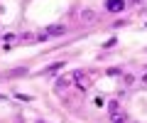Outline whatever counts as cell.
<instances>
[{
	"mask_svg": "<svg viewBox=\"0 0 147 123\" xmlns=\"http://www.w3.org/2000/svg\"><path fill=\"white\" fill-rule=\"evenodd\" d=\"M125 0H105V10L108 12H123Z\"/></svg>",
	"mask_w": 147,
	"mask_h": 123,
	"instance_id": "6da1fadb",
	"label": "cell"
},
{
	"mask_svg": "<svg viewBox=\"0 0 147 123\" xmlns=\"http://www.w3.org/2000/svg\"><path fill=\"white\" fill-rule=\"evenodd\" d=\"M118 111H120V101H118V99H113V101L108 103V113H110V118L118 116Z\"/></svg>",
	"mask_w": 147,
	"mask_h": 123,
	"instance_id": "7a4b0ae2",
	"label": "cell"
},
{
	"mask_svg": "<svg viewBox=\"0 0 147 123\" xmlns=\"http://www.w3.org/2000/svg\"><path fill=\"white\" fill-rule=\"evenodd\" d=\"M44 32H47L49 37H54V35H64V25H52V27H47Z\"/></svg>",
	"mask_w": 147,
	"mask_h": 123,
	"instance_id": "3957f363",
	"label": "cell"
},
{
	"mask_svg": "<svg viewBox=\"0 0 147 123\" xmlns=\"http://www.w3.org/2000/svg\"><path fill=\"white\" fill-rule=\"evenodd\" d=\"M59 69H64V62H57V64H52V67H47V69H44L42 74H54V71H59Z\"/></svg>",
	"mask_w": 147,
	"mask_h": 123,
	"instance_id": "277c9868",
	"label": "cell"
},
{
	"mask_svg": "<svg viewBox=\"0 0 147 123\" xmlns=\"http://www.w3.org/2000/svg\"><path fill=\"white\" fill-rule=\"evenodd\" d=\"M76 79H79V89H88L91 81L86 79V76H81V71H76Z\"/></svg>",
	"mask_w": 147,
	"mask_h": 123,
	"instance_id": "5b68a950",
	"label": "cell"
},
{
	"mask_svg": "<svg viewBox=\"0 0 147 123\" xmlns=\"http://www.w3.org/2000/svg\"><path fill=\"white\" fill-rule=\"evenodd\" d=\"M93 17H96L93 10H84V12H81V20H86V22H93Z\"/></svg>",
	"mask_w": 147,
	"mask_h": 123,
	"instance_id": "8992f818",
	"label": "cell"
},
{
	"mask_svg": "<svg viewBox=\"0 0 147 123\" xmlns=\"http://www.w3.org/2000/svg\"><path fill=\"white\" fill-rule=\"evenodd\" d=\"M64 86H69V79H64V76H61V79H59V81H57V89H59V91H61V89H64Z\"/></svg>",
	"mask_w": 147,
	"mask_h": 123,
	"instance_id": "52a82bcc",
	"label": "cell"
},
{
	"mask_svg": "<svg viewBox=\"0 0 147 123\" xmlns=\"http://www.w3.org/2000/svg\"><path fill=\"white\" fill-rule=\"evenodd\" d=\"M123 79H125V84H127V86H130V84H132V81H135V76H130V74H125V76H123Z\"/></svg>",
	"mask_w": 147,
	"mask_h": 123,
	"instance_id": "ba28073f",
	"label": "cell"
},
{
	"mask_svg": "<svg viewBox=\"0 0 147 123\" xmlns=\"http://www.w3.org/2000/svg\"><path fill=\"white\" fill-rule=\"evenodd\" d=\"M142 84H147V74H145V76H142Z\"/></svg>",
	"mask_w": 147,
	"mask_h": 123,
	"instance_id": "9c48e42d",
	"label": "cell"
},
{
	"mask_svg": "<svg viewBox=\"0 0 147 123\" xmlns=\"http://www.w3.org/2000/svg\"><path fill=\"white\" fill-rule=\"evenodd\" d=\"M37 123H44V121H37Z\"/></svg>",
	"mask_w": 147,
	"mask_h": 123,
	"instance_id": "30bf717a",
	"label": "cell"
}]
</instances>
